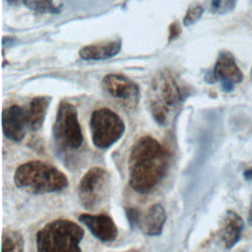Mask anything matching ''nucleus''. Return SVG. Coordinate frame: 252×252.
<instances>
[{
    "label": "nucleus",
    "instance_id": "nucleus-8",
    "mask_svg": "<svg viewBox=\"0 0 252 252\" xmlns=\"http://www.w3.org/2000/svg\"><path fill=\"white\" fill-rule=\"evenodd\" d=\"M102 89L113 98L129 108H135L139 102L140 90L131 79L120 74H107L101 81Z\"/></svg>",
    "mask_w": 252,
    "mask_h": 252
},
{
    "label": "nucleus",
    "instance_id": "nucleus-7",
    "mask_svg": "<svg viewBox=\"0 0 252 252\" xmlns=\"http://www.w3.org/2000/svg\"><path fill=\"white\" fill-rule=\"evenodd\" d=\"M55 141L63 148L76 150L83 143V133L75 105L62 100L57 108L52 127Z\"/></svg>",
    "mask_w": 252,
    "mask_h": 252
},
{
    "label": "nucleus",
    "instance_id": "nucleus-21",
    "mask_svg": "<svg viewBox=\"0 0 252 252\" xmlns=\"http://www.w3.org/2000/svg\"><path fill=\"white\" fill-rule=\"evenodd\" d=\"M221 3H222V0H212L211 7L214 11H219V10H220Z\"/></svg>",
    "mask_w": 252,
    "mask_h": 252
},
{
    "label": "nucleus",
    "instance_id": "nucleus-20",
    "mask_svg": "<svg viewBox=\"0 0 252 252\" xmlns=\"http://www.w3.org/2000/svg\"><path fill=\"white\" fill-rule=\"evenodd\" d=\"M181 32V29L180 26L177 23H172L169 26V35H168V39L172 40L174 38H176Z\"/></svg>",
    "mask_w": 252,
    "mask_h": 252
},
{
    "label": "nucleus",
    "instance_id": "nucleus-25",
    "mask_svg": "<svg viewBox=\"0 0 252 252\" xmlns=\"http://www.w3.org/2000/svg\"><path fill=\"white\" fill-rule=\"evenodd\" d=\"M251 79H252V69H251Z\"/></svg>",
    "mask_w": 252,
    "mask_h": 252
},
{
    "label": "nucleus",
    "instance_id": "nucleus-23",
    "mask_svg": "<svg viewBox=\"0 0 252 252\" xmlns=\"http://www.w3.org/2000/svg\"><path fill=\"white\" fill-rule=\"evenodd\" d=\"M248 222L249 224L252 226V201H251V205H250V209H249V213H248Z\"/></svg>",
    "mask_w": 252,
    "mask_h": 252
},
{
    "label": "nucleus",
    "instance_id": "nucleus-13",
    "mask_svg": "<svg viewBox=\"0 0 252 252\" xmlns=\"http://www.w3.org/2000/svg\"><path fill=\"white\" fill-rule=\"evenodd\" d=\"M244 222L233 211H227L222 217L217 232L220 240L226 249L233 247L239 240Z\"/></svg>",
    "mask_w": 252,
    "mask_h": 252
},
{
    "label": "nucleus",
    "instance_id": "nucleus-4",
    "mask_svg": "<svg viewBox=\"0 0 252 252\" xmlns=\"http://www.w3.org/2000/svg\"><path fill=\"white\" fill-rule=\"evenodd\" d=\"M84 233V229L72 220H54L37 231L36 249L41 252H79Z\"/></svg>",
    "mask_w": 252,
    "mask_h": 252
},
{
    "label": "nucleus",
    "instance_id": "nucleus-22",
    "mask_svg": "<svg viewBox=\"0 0 252 252\" xmlns=\"http://www.w3.org/2000/svg\"><path fill=\"white\" fill-rule=\"evenodd\" d=\"M243 176L246 180H252V168H248L243 172Z\"/></svg>",
    "mask_w": 252,
    "mask_h": 252
},
{
    "label": "nucleus",
    "instance_id": "nucleus-11",
    "mask_svg": "<svg viewBox=\"0 0 252 252\" xmlns=\"http://www.w3.org/2000/svg\"><path fill=\"white\" fill-rule=\"evenodd\" d=\"M79 220L84 223L92 234L102 242H111L116 239L118 230L112 218L104 214H82Z\"/></svg>",
    "mask_w": 252,
    "mask_h": 252
},
{
    "label": "nucleus",
    "instance_id": "nucleus-24",
    "mask_svg": "<svg viewBox=\"0 0 252 252\" xmlns=\"http://www.w3.org/2000/svg\"><path fill=\"white\" fill-rule=\"evenodd\" d=\"M7 1H9V2H11V3H18V2H27L28 0H7Z\"/></svg>",
    "mask_w": 252,
    "mask_h": 252
},
{
    "label": "nucleus",
    "instance_id": "nucleus-19",
    "mask_svg": "<svg viewBox=\"0 0 252 252\" xmlns=\"http://www.w3.org/2000/svg\"><path fill=\"white\" fill-rule=\"evenodd\" d=\"M126 216L128 219V221L130 223V226L132 228L137 227L139 216H140V211L136 208H127L126 209Z\"/></svg>",
    "mask_w": 252,
    "mask_h": 252
},
{
    "label": "nucleus",
    "instance_id": "nucleus-15",
    "mask_svg": "<svg viewBox=\"0 0 252 252\" xmlns=\"http://www.w3.org/2000/svg\"><path fill=\"white\" fill-rule=\"evenodd\" d=\"M50 101H51V97L48 95L34 96L30 101L29 107L26 110V115H27L28 127L31 130L36 131L41 128V126L43 125Z\"/></svg>",
    "mask_w": 252,
    "mask_h": 252
},
{
    "label": "nucleus",
    "instance_id": "nucleus-2",
    "mask_svg": "<svg viewBox=\"0 0 252 252\" xmlns=\"http://www.w3.org/2000/svg\"><path fill=\"white\" fill-rule=\"evenodd\" d=\"M183 99L181 88L169 70H160L153 78L148 90V103L152 116L161 126L168 124Z\"/></svg>",
    "mask_w": 252,
    "mask_h": 252
},
{
    "label": "nucleus",
    "instance_id": "nucleus-6",
    "mask_svg": "<svg viewBox=\"0 0 252 252\" xmlns=\"http://www.w3.org/2000/svg\"><path fill=\"white\" fill-rule=\"evenodd\" d=\"M90 128L94 145L105 150L123 136L125 124L116 112L107 107H101L92 112Z\"/></svg>",
    "mask_w": 252,
    "mask_h": 252
},
{
    "label": "nucleus",
    "instance_id": "nucleus-3",
    "mask_svg": "<svg viewBox=\"0 0 252 252\" xmlns=\"http://www.w3.org/2000/svg\"><path fill=\"white\" fill-rule=\"evenodd\" d=\"M14 182L17 187L36 195L58 192L68 186V178L61 170L41 160H30L19 165Z\"/></svg>",
    "mask_w": 252,
    "mask_h": 252
},
{
    "label": "nucleus",
    "instance_id": "nucleus-16",
    "mask_svg": "<svg viewBox=\"0 0 252 252\" xmlns=\"http://www.w3.org/2000/svg\"><path fill=\"white\" fill-rule=\"evenodd\" d=\"M25 241L23 235L14 229L5 228L2 233V247L3 252H22L24 250Z\"/></svg>",
    "mask_w": 252,
    "mask_h": 252
},
{
    "label": "nucleus",
    "instance_id": "nucleus-1",
    "mask_svg": "<svg viewBox=\"0 0 252 252\" xmlns=\"http://www.w3.org/2000/svg\"><path fill=\"white\" fill-rule=\"evenodd\" d=\"M169 161L167 150L155 138L144 136L131 148L128 159L129 184L139 193H148L164 177Z\"/></svg>",
    "mask_w": 252,
    "mask_h": 252
},
{
    "label": "nucleus",
    "instance_id": "nucleus-10",
    "mask_svg": "<svg viewBox=\"0 0 252 252\" xmlns=\"http://www.w3.org/2000/svg\"><path fill=\"white\" fill-rule=\"evenodd\" d=\"M28 126L26 110L17 104L5 108L2 112V128L6 138L13 142L24 139Z\"/></svg>",
    "mask_w": 252,
    "mask_h": 252
},
{
    "label": "nucleus",
    "instance_id": "nucleus-17",
    "mask_svg": "<svg viewBox=\"0 0 252 252\" xmlns=\"http://www.w3.org/2000/svg\"><path fill=\"white\" fill-rule=\"evenodd\" d=\"M26 5L38 13H48L57 14L59 13V8L53 4L52 0H28Z\"/></svg>",
    "mask_w": 252,
    "mask_h": 252
},
{
    "label": "nucleus",
    "instance_id": "nucleus-9",
    "mask_svg": "<svg viewBox=\"0 0 252 252\" xmlns=\"http://www.w3.org/2000/svg\"><path fill=\"white\" fill-rule=\"evenodd\" d=\"M206 80L209 83L220 82L224 92H230L235 85L242 82L243 74L233 55L228 51H221L218 56L213 72Z\"/></svg>",
    "mask_w": 252,
    "mask_h": 252
},
{
    "label": "nucleus",
    "instance_id": "nucleus-5",
    "mask_svg": "<svg viewBox=\"0 0 252 252\" xmlns=\"http://www.w3.org/2000/svg\"><path fill=\"white\" fill-rule=\"evenodd\" d=\"M110 174L99 166L91 167L80 179L78 198L82 207L88 211L100 208L110 194Z\"/></svg>",
    "mask_w": 252,
    "mask_h": 252
},
{
    "label": "nucleus",
    "instance_id": "nucleus-12",
    "mask_svg": "<svg viewBox=\"0 0 252 252\" xmlns=\"http://www.w3.org/2000/svg\"><path fill=\"white\" fill-rule=\"evenodd\" d=\"M166 213L160 204H153L143 213L140 212L137 227L148 236H158L162 232Z\"/></svg>",
    "mask_w": 252,
    "mask_h": 252
},
{
    "label": "nucleus",
    "instance_id": "nucleus-18",
    "mask_svg": "<svg viewBox=\"0 0 252 252\" xmlns=\"http://www.w3.org/2000/svg\"><path fill=\"white\" fill-rule=\"evenodd\" d=\"M203 12H204V8L200 4H193L188 8L183 18V25L185 27L194 25L201 18Z\"/></svg>",
    "mask_w": 252,
    "mask_h": 252
},
{
    "label": "nucleus",
    "instance_id": "nucleus-14",
    "mask_svg": "<svg viewBox=\"0 0 252 252\" xmlns=\"http://www.w3.org/2000/svg\"><path fill=\"white\" fill-rule=\"evenodd\" d=\"M121 50V40H106L83 46L79 55L84 60H105L115 56Z\"/></svg>",
    "mask_w": 252,
    "mask_h": 252
}]
</instances>
